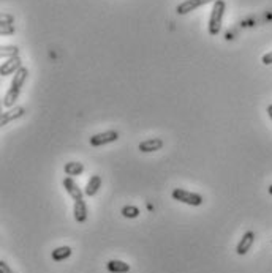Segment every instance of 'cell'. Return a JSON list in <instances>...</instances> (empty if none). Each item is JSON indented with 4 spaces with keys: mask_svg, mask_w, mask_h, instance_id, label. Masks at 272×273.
Listing matches in <instances>:
<instances>
[{
    "mask_svg": "<svg viewBox=\"0 0 272 273\" xmlns=\"http://www.w3.org/2000/svg\"><path fill=\"white\" fill-rule=\"evenodd\" d=\"M172 197H174L176 201L184 202V204H187V206H191V207H200L204 202L201 194L191 193V191L182 190V188H176L174 191H172Z\"/></svg>",
    "mask_w": 272,
    "mask_h": 273,
    "instance_id": "cell-3",
    "label": "cell"
},
{
    "mask_svg": "<svg viewBox=\"0 0 272 273\" xmlns=\"http://www.w3.org/2000/svg\"><path fill=\"white\" fill-rule=\"evenodd\" d=\"M0 22H2V24H13L15 19H13V16H11V15L5 13V15H2V17H0Z\"/></svg>",
    "mask_w": 272,
    "mask_h": 273,
    "instance_id": "cell-19",
    "label": "cell"
},
{
    "mask_svg": "<svg viewBox=\"0 0 272 273\" xmlns=\"http://www.w3.org/2000/svg\"><path fill=\"white\" fill-rule=\"evenodd\" d=\"M0 273H13L5 260H0Z\"/></svg>",
    "mask_w": 272,
    "mask_h": 273,
    "instance_id": "cell-20",
    "label": "cell"
},
{
    "mask_svg": "<svg viewBox=\"0 0 272 273\" xmlns=\"http://www.w3.org/2000/svg\"><path fill=\"white\" fill-rule=\"evenodd\" d=\"M62 185H64L65 191H67V193L70 194V196H71L75 201L83 199L84 193H83L81 188L78 187V183H76L75 180H73L71 177H67V178H64V182H62Z\"/></svg>",
    "mask_w": 272,
    "mask_h": 273,
    "instance_id": "cell-7",
    "label": "cell"
},
{
    "mask_svg": "<svg viewBox=\"0 0 272 273\" xmlns=\"http://www.w3.org/2000/svg\"><path fill=\"white\" fill-rule=\"evenodd\" d=\"M84 172V166L83 163H79V161H70V163L65 164V174L67 176H81Z\"/></svg>",
    "mask_w": 272,
    "mask_h": 273,
    "instance_id": "cell-14",
    "label": "cell"
},
{
    "mask_svg": "<svg viewBox=\"0 0 272 273\" xmlns=\"http://www.w3.org/2000/svg\"><path fill=\"white\" fill-rule=\"evenodd\" d=\"M24 114H26V109H24L22 106H17V108H15V109L3 112V114H2V127L8 125L10 122H13V120H16V119H21Z\"/></svg>",
    "mask_w": 272,
    "mask_h": 273,
    "instance_id": "cell-10",
    "label": "cell"
},
{
    "mask_svg": "<svg viewBox=\"0 0 272 273\" xmlns=\"http://www.w3.org/2000/svg\"><path fill=\"white\" fill-rule=\"evenodd\" d=\"M17 54H19V49H17L16 46H2V49H0V55L5 59L16 57Z\"/></svg>",
    "mask_w": 272,
    "mask_h": 273,
    "instance_id": "cell-17",
    "label": "cell"
},
{
    "mask_svg": "<svg viewBox=\"0 0 272 273\" xmlns=\"http://www.w3.org/2000/svg\"><path fill=\"white\" fill-rule=\"evenodd\" d=\"M102 187V177L100 176H92L90 180L85 185V190H84V194L85 196H95L98 193V190Z\"/></svg>",
    "mask_w": 272,
    "mask_h": 273,
    "instance_id": "cell-12",
    "label": "cell"
},
{
    "mask_svg": "<svg viewBox=\"0 0 272 273\" xmlns=\"http://www.w3.org/2000/svg\"><path fill=\"white\" fill-rule=\"evenodd\" d=\"M139 209L138 207H135V206H125L122 209V215H123V218H130V220H133V218H138L139 216Z\"/></svg>",
    "mask_w": 272,
    "mask_h": 273,
    "instance_id": "cell-16",
    "label": "cell"
},
{
    "mask_svg": "<svg viewBox=\"0 0 272 273\" xmlns=\"http://www.w3.org/2000/svg\"><path fill=\"white\" fill-rule=\"evenodd\" d=\"M117 139H119V133L114 131V129H109V131L98 133V134L92 136V138H90V145H94V147L106 145V144H111V142H116Z\"/></svg>",
    "mask_w": 272,
    "mask_h": 273,
    "instance_id": "cell-4",
    "label": "cell"
},
{
    "mask_svg": "<svg viewBox=\"0 0 272 273\" xmlns=\"http://www.w3.org/2000/svg\"><path fill=\"white\" fill-rule=\"evenodd\" d=\"M268 191H269V194L272 196V185H271V187H269V190H268Z\"/></svg>",
    "mask_w": 272,
    "mask_h": 273,
    "instance_id": "cell-23",
    "label": "cell"
},
{
    "mask_svg": "<svg viewBox=\"0 0 272 273\" xmlns=\"http://www.w3.org/2000/svg\"><path fill=\"white\" fill-rule=\"evenodd\" d=\"M268 114H269L271 120H272V104H271V106H268Z\"/></svg>",
    "mask_w": 272,
    "mask_h": 273,
    "instance_id": "cell-22",
    "label": "cell"
},
{
    "mask_svg": "<svg viewBox=\"0 0 272 273\" xmlns=\"http://www.w3.org/2000/svg\"><path fill=\"white\" fill-rule=\"evenodd\" d=\"M27 76H29V70L24 66H21L19 70L15 73V78H13V80H11L10 90L7 92V95H5V98H3V106L5 108H11L15 104V101L17 100V96H19V94H21V89H22L24 82H26Z\"/></svg>",
    "mask_w": 272,
    "mask_h": 273,
    "instance_id": "cell-1",
    "label": "cell"
},
{
    "mask_svg": "<svg viewBox=\"0 0 272 273\" xmlns=\"http://www.w3.org/2000/svg\"><path fill=\"white\" fill-rule=\"evenodd\" d=\"M225 8H226L225 0H215V2H214L211 19H209V35L215 36V35L220 33L221 21H223V15H225Z\"/></svg>",
    "mask_w": 272,
    "mask_h": 273,
    "instance_id": "cell-2",
    "label": "cell"
},
{
    "mask_svg": "<svg viewBox=\"0 0 272 273\" xmlns=\"http://www.w3.org/2000/svg\"><path fill=\"white\" fill-rule=\"evenodd\" d=\"M52 259L55 260V262H60V260H65L71 256V248L70 246H59L55 248V250L52 251Z\"/></svg>",
    "mask_w": 272,
    "mask_h": 273,
    "instance_id": "cell-15",
    "label": "cell"
},
{
    "mask_svg": "<svg viewBox=\"0 0 272 273\" xmlns=\"http://www.w3.org/2000/svg\"><path fill=\"white\" fill-rule=\"evenodd\" d=\"M106 267L111 273H128L130 272V265L119 259H111L106 264Z\"/></svg>",
    "mask_w": 272,
    "mask_h": 273,
    "instance_id": "cell-13",
    "label": "cell"
},
{
    "mask_svg": "<svg viewBox=\"0 0 272 273\" xmlns=\"http://www.w3.org/2000/svg\"><path fill=\"white\" fill-rule=\"evenodd\" d=\"M211 2H215V0H185V2L177 5L176 11H177V15H188L191 11H195L200 7H203V5L211 3Z\"/></svg>",
    "mask_w": 272,
    "mask_h": 273,
    "instance_id": "cell-5",
    "label": "cell"
},
{
    "mask_svg": "<svg viewBox=\"0 0 272 273\" xmlns=\"http://www.w3.org/2000/svg\"><path fill=\"white\" fill-rule=\"evenodd\" d=\"M73 213H75L76 223H84L87 220V206H85L84 199L75 201V207H73Z\"/></svg>",
    "mask_w": 272,
    "mask_h": 273,
    "instance_id": "cell-11",
    "label": "cell"
},
{
    "mask_svg": "<svg viewBox=\"0 0 272 273\" xmlns=\"http://www.w3.org/2000/svg\"><path fill=\"white\" fill-rule=\"evenodd\" d=\"M16 32L15 24H2L0 26V33L2 35H13Z\"/></svg>",
    "mask_w": 272,
    "mask_h": 273,
    "instance_id": "cell-18",
    "label": "cell"
},
{
    "mask_svg": "<svg viewBox=\"0 0 272 273\" xmlns=\"http://www.w3.org/2000/svg\"><path fill=\"white\" fill-rule=\"evenodd\" d=\"M261 62H263L264 65H271V64H272V52L264 54V55H263V59H261Z\"/></svg>",
    "mask_w": 272,
    "mask_h": 273,
    "instance_id": "cell-21",
    "label": "cell"
},
{
    "mask_svg": "<svg viewBox=\"0 0 272 273\" xmlns=\"http://www.w3.org/2000/svg\"><path fill=\"white\" fill-rule=\"evenodd\" d=\"M253 241H255V232L253 231L245 232L242 235V239H240V241L238 243V246H236V253L239 254V256H244V254L249 253V250L253 245Z\"/></svg>",
    "mask_w": 272,
    "mask_h": 273,
    "instance_id": "cell-6",
    "label": "cell"
},
{
    "mask_svg": "<svg viewBox=\"0 0 272 273\" xmlns=\"http://www.w3.org/2000/svg\"><path fill=\"white\" fill-rule=\"evenodd\" d=\"M21 68V59L19 55H16V57H11L7 62H3L2 68H0V73H2V76H8V74H13Z\"/></svg>",
    "mask_w": 272,
    "mask_h": 273,
    "instance_id": "cell-9",
    "label": "cell"
},
{
    "mask_svg": "<svg viewBox=\"0 0 272 273\" xmlns=\"http://www.w3.org/2000/svg\"><path fill=\"white\" fill-rule=\"evenodd\" d=\"M163 147V141L158 139V138H153V139H146L143 142H139L138 148L143 153H152V152H157L160 148Z\"/></svg>",
    "mask_w": 272,
    "mask_h": 273,
    "instance_id": "cell-8",
    "label": "cell"
}]
</instances>
